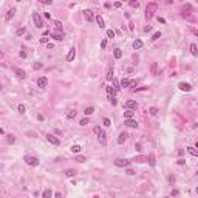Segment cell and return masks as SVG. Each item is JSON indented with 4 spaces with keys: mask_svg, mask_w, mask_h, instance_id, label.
<instances>
[{
    "mask_svg": "<svg viewBox=\"0 0 198 198\" xmlns=\"http://www.w3.org/2000/svg\"><path fill=\"white\" fill-rule=\"evenodd\" d=\"M156 9H158V5L156 3H153V2L149 3V5H147V8H146V17H147V19H152V17L155 16V12H156Z\"/></svg>",
    "mask_w": 198,
    "mask_h": 198,
    "instance_id": "6da1fadb",
    "label": "cell"
},
{
    "mask_svg": "<svg viewBox=\"0 0 198 198\" xmlns=\"http://www.w3.org/2000/svg\"><path fill=\"white\" fill-rule=\"evenodd\" d=\"M25 163L28 166H31V167H36V166H39V159L36 156H30V155H25Z\"/></svg>",
    "mask_w": 198,
    "mask_h": 198,
    "instance_id": "7a4b0ae2",
    "label": "cell"
},
{
    "mask_svg": "<svg viewBox=\"0 0 198 198\" xmlns=\"http://www.w3.org/2000/svg\"><path fill=\"white\" fill-rule=\"evenodd\" d=\"M33 22H34V25H36V28H42V26H43V22H42L40 16H39L37 12H33Z\"/></svg>",
    "mask_w": 198,
    "mask_h": 198,
    "instance_id": "3957f363",
    "label": "cell"
},
{
    "mask_svg": "<svg viewBox=\"0 0 198 198\" xmlns=\"http://www.w3.org/2000/svg\"><path fill=\"white\" fill-rule=\"evenodd\" d=\"M115 166H118V167H128V166H130V161L118 158V159H115Z\"/></svg>",
    "mask_w": 198,
    "mask_h": 198,
    "instance_id": "277c9868",
    "label": "cell"
},
{
    "mask_svg": "<svg viewBox=\"0 0 198 198\" xmlns=\"http://www.w3.org/2000/svg\"><path fill=\"white\" fill-rule=\"evenodd\" d=\"M50 36H51L53 39H56V40H62L64 39V31H59V30H54L50 33Z\"/></svg>",
    "mask_w": 198,
    "mask_h": 198,
    "instance_id": "5b68a950",
    "label": "cell"
},
{
    "mask_svg": "<svg viewBox=\"0 0 198 198\" xmlns=\"http://www.w3.org/2000/svg\"><path fill=\"white\" fill-rule=\"evenodd\" d=\"M47 85H48V79L45 78V76H42V78L37 79V87L39 88H47Z\"/></svg>",
    "mask_w": 198,
    "mask_h": 198,
    "instance_id": "8992f818",
    "label": "cell"
},
{
    "mask_svg": "<svg viewBox=\"0 0 198 198\" xmlns=\"http://www.w3.org/2000/svg\"><path fill=\"white\" fill-rule=\"evenodd\" d=\"M124 107H125L127 110H136L138 109V102L136 101H127L125 104H124Z\"/></svg>",
    "mask_w": 198,
    "mask_h": 198,
    "instance_id": "52a82bcc",
    "label": "cell"
},
{
    "mask_svg": "<svg viewBox=\"0 0 198 198\" xmlns=\"http://www.w3.org/2000/svg\"><path fill=\"white\" fill-rule=\"evenodd\" d=\"M47 139L51 142L53 146H59V144H60V139H59V138H56L54 135H50V133H48V135H47Z\"/></svg>",
    "mask_w": 198,
    "mask_h": 198,
    "instance_id": "ba28073f",
    "label": "cell"
},
{
    "mask_svg": "<svg viewBox=\"0 0 198 198\" xmlns=\"http://www.w3.org/2000/svg\"><path fill=\"white\" fill-rule=\"evenodd\" d=\"M84 17H85L87 22H93V19H94L93 11H91V9H85V11H84Z\"/></svg>",
    "mask_w": 198,
    "mask_h": 198,
    "instance_id": "9c48e42d",
    "label": "cell"
},
{
    "mask_svg": "<svg viewBox=\"0 0 198 198\" xmlns=\"http://www.w3.org/2000/svg\"><path fill=\"white\" fill-rule=\"evenodd\" d=\"M178 87H179V90H183V91H190L192 90L190 84H187V82H179Z\"/></svg>",
    "mask_w": 198,
    "mask_h": 198,
    "instance_id": "30bf717a",
    "label": "cell"
},
{
    "mask_svg": "<svg viewBox=\"0 0 198 198\" xmlns=\"http://www.w3.org/2000/svg\"><path fill=\"white\" fill-rule=\"evenodd\" d=\"M124 124H125L127 127H130V128H136V127H138V122H136L135 119H125Z\"/></svg>",
    "mask_w": 198,
    "mask_h": 198,
    "instance_id": "8fae6325",
    "label": "cell"
},
{
    "mask_svg": "<svg viewBox=\"0 0 198 198\" xmlns=\"http://www.w3.org/2000/svg\"><path fill=\"white\" fill-rule=\"evenodd\" d=\"M99 142H101V146H102V147H105V146H107V135H105L104 132H102V133L99 135Z\"/></svg>",
    "mask_w": 198,
    "mask_h": 198,
    "instance_id": "7c38bea8",
    "label": "cell"
},
{
    "mask_svg": "<svg viewBox=\"0 0 198 198\" xmlns=\"http://www.w3.org/2000/svg\"><path fill=\"white\" fill-rule=\"evenodd\" d=\"M14 73H16L17 76H19L20 79H25V78H26V73L22 70V68H14Z\"/></svg>",
    "mask_w": 198,
    "mask_h": 198,
    "instance_id": "4fadbf2b",
    "label": "cell"
},
{
    "mask_svg": "<svg viewBox=\"0 0 198 198\" xmlns=\"http://www.w3.org/2000/svg\"><path fill=\"white\" fill-rule=\"evenodd\" d=\"M74 56H76V50L71 48L70 51H68V54H67V60H68V62H71V60L74 59Z\"/></svg>",
    "mask_w": 198,
    "mask_h": 198,
    "instance_id": "5bb4252c",
    "label": "cell"
},
{
    "mask_svg": "<svg viewBox=\"0 0 198 198\" xmlns=\"http://www.w3.org/2000/svg\"><path fill=\"white\" fill-rule=\"evenodd\" d=\"M186 150H187V152H189V153L192 155V156H198V152H197V149H195V147L189 146V147H186Z\"/></svg>",
    "mask_w": 198,
    "mask_h": 198,
    "instance_id": "9a60e30c",
    "label": "cell"
},
{
    "mask_svg": "<svg viewBox=\"0 0 198 198\" xmlns=\"http://www.w3.org/2000/svg\"><path fill=\"white\" fill-rule=\"evenodd\" d=\"M133 116H135V113L132 112V110H125V112H124V118H125V119H133Z\"/></svg>",
    "mask_w": 198,
    "mask_h": 198,
    "instance_id": "2e32d148",
    "label": "cell"
},
{
    "mask_svg": "<svg viewBox=\"0 0 198 198\" xmlns=\"http://www.w3.org/2000/svg\"><path fill=\"white\" fill-rule=\"evenodd\" d=\"M142 45H144V43H142V40L136 39V40L133 42V48H135V50H139V48H142Z\"/></svg>",
    "mask_w": 198,
    "mask_h": 198,
    "instance_id": "e0dca14e",
    "label": "cell"
},
{
    "mask_svg": "<svg viewBox=\"0 0 198 198\" xmlns=\"http://www.w3.org/2000/svg\"><path fill=\"white\" fill-rule=\"evenodd\" d=\"M125 138H127V133H121L119 136H118V144H124V141H125Z\"/></svg>",
    "mask_w": 198,
    "mask_h": 198,
    "instance_id": "ac0fdd59",
    "label": "cell"
},
{
    "mask_svg": "<svg viewBox=\"0 0 198 198\" xmlns=\"http://www.w3.org/2000/svg\"><path fill=\"white\" fill-rule=\"evenodd\" d=\"M12 16H14V9H9V11L5 14V20H6V22H9V20L12 19Z\"/></svg>",
    "mask_w": 198,
    "mask_h": 198,
    "instance_id": "d6986e66",
    "label": "cell"
},
{
    "mask_svg": "<svg viewBox=\"0 0 198 198\" xmlns=\"http://www.w3.org/2000/svg\"><path fill=\"white\" fill-rule=\"evenodd\" d=\"M76 115H78V112H76V110H70V112L67 113V118H68V119H74Z\"/></svg>",
    "mask_w": 198,
    "mask_h": 198,
    "instance_id": "ffe728a7",
    "label": "cell"
},
{
    "mask_svg": "<svg viewBox=\"0 0 198 198\" xmlns=\"http://www.w3.org/2000/svg\"><path fill=\"white\" fill-rule=\"evenodd\" d=\"M133 161L135 163H139V164H141V163H147V156H136Z\"/></svg>",
    "mask_w": 198,
    "mask_h": 198,
    "instance_id": "44dd1931",
    "label": "cell"
},
{
    "mask_svg": "<svg viewBox=\"0 0 198 198\" xmlns=\"http://www.w3.org/2000/svg\"><path fill=\"white\" fill-rule=\"evenodd\" d=\"M81 149H82V147L79 146V144H74V146H71V152H73V153H79V152H81Z\"/></svg>",
    "mask_w": 198,
    "mask_h": 198,
    "instance_id": "7402d4cb",
    "label": "cell"
},
{
    "mask_svg": "<svg viewBox=\"0 0 198 198\" xmlns=\"http://www.w3.org/2000/svg\"><path fill=\"white\" fill-rule=\"evenodd\" d=\"M113 54H115V57H116V59H121V57H122V51H121L119 48H115Z\"/></svg>",
    "mask_w": 198,
    "mask_h": 198,
    "instance_id": "603a6c76",
    "label": "cell"
},
{
    "mask_svg": "<svg viewBox=\"0 0 198 198\" xmlns=\"http://www.w3.org/2000/svg\"><path fill=\"white\" fill-rule=\"evenodd\" d=\"M96 22H97V25L101 26V28H104V26H105V23H104V19H102L101 16H97V17H96Z\"/></svg>",
    "mask_w": 198,
    "mask_h": 198,
    "instance_id": "cb8c5ba5",
    "label": "cell"
},
{
    "mask_svg": "<svg viewBox=\"0 0 198 198\" xmlns=\"http://www.w3.org/2000/svg\"><path fill=\"white\" fill-rule=\"evenodd\" d=\"M42 198H51V190H50V189H45L43 194H42Z\"/></svg>",
    "mask_w": 198,
    "mask_h": 198,
    "instance_id": "d4e9b609",
    "label": "cell"
},
{
    "mask_svg": "<svg viewBox=\"0 0 198 198\" xmlns=\"http://www.w3.org/2000/svg\"><path fill=\"white\" fill-rule=\"evenodd\" d=\"M147 163H149L150 166H155V163H156V161H155V156H153V155L147 156Z\"/></svg>",
    "mask_w": 198,
    "mask_h": 198,
    "instance_id": "484cf974",
    "label": "cell"
},
{
    "mask_svg": "<svg viewBox=\"0 0 198 198\" xmlns=\"http://www.w3.org/2000/svg\"><path fill=\"white\" fill-rule=\"evenodd\" d=\"M93 112H94V109H93V107H87V109L84 110V113H85V116H90V115H91V113H93Z\"/></svg>",
    "mask_w": 198,
    "mask_h": 198,
    "instance_id": "4316f807",
    "label": "cell"
},
{
    "mask_svg": "<svg viewBox=\"0 0 198 198\" xmlns=\"http://www.w3.org/2000/svg\"><path fill=\"white\" fill-rule=\"evenodd\" d=\"M65 175H67V176H74V175H76V170H73V169H68V170H65Z\"/></svg>",
    "mask_w": 198,
    "mask_h": 198,
    "instance_id": "83f0119b",
    "label": "cell"
},
{
    "mask_svg": "<svg viewBox=\"0 0 198 198\" xmlns=\"http://www.w3.org/2000/svg\"><path fill=\"white\" fill-rule=\"evenodd\" d=\"M102 124H104L105 127H110V125H112V121H110L109 118H104V119H102Z\"/></svg>",
    "mask_w": 198,
    "mask_h": 198,
    "instance_id": "f1b7e54d",
    "label": "cell"
},
{
    "mask_svg": "<svg viewBox=\"0 0 198 198\" xmlns=\"http://www.w3.org/2000/svg\"><path fill=\"white\" fill-rule=\"evenodd\" d=\"M54 26H56V30L62 31V22H60V20H56V22H54Z\"/></svg>",
    "mask_w": 198,
    "mask_h": 198,
    "instance_id": "f546056e",
    "label": "cell"
},
{
    "mask_svg": "<svg viewBox=\"0 0 198 198\" xmlns=\"http://www.w3.org/2000/svg\"><path fill=\"white\" fill-rule=\"evenodd\" d=\"M128 84H130V81H128V79H122V81H121V87H124V88H125V87H128Z\"/></svg>",
    "mask_w": 198,
    "mask_h": 198,
    "instance_id": "4dcf8cb0",
    "label": "cell"
},
{
    "mask_svg": "<svg viewBox=\"0 0 198 198\" xmlns=\"http://www.w3.org/2000/svg\"><path fill=\"white\" fill-rule=\"evenodd\" d=\"M107 93H109V96H115V88L113 87H107Z\"/></svg>",
    "mask_w": 198,
    "mask_h": 198,
    "instance_id": "1f68e13d",
    "label": "cell"
},
{
    "mask_svg": "<svg viewBox=\"0 0 198 198\" xmlns=\"http://www.w3.org/2000/svg\"><path fill=\"white\" fill-rule=\"evenodd\" d=\"M130 6L138 9V8H139V2H136V0H132V2H130Z\"/></svg>",
    "mask_w": 198,
    "mask_h": 198,
    "instance_id": "d6a6232c",
    "label": "cell"
},
{
    "mask_svg": "<svg viewBox=\"0 0 198 198\" xmlns=\"http://www.w3.org/2000/svg\"><path fill=\"white\" fill-rule=\"evenodd\" d=\"M190 53L194 54V56H197V45H195V43L190 45Z\"/></svg>",
    "mask_w": 198,
    "mask_h": 198,
    "instance_id": "836d02e7",
    "label": "cell"
},
{
    "mask_svg": "<svg viewBox=\"0 0 198 198\" xmlns=\"http://www.w3.org/2000/svg\"><path fill=\"white\" fill-rule=\"evenodd\" d=\"M76 161H78V163H85L87 158H85V156H82V155H79V156H76Z\"/></svg>",
    "mask_w": 198,
    "mask_h": 198,
    "instance_id": "e575fe53",
    "label": "cell"
},
{
    "mask_svg": "<svg viewBox=\"0 0 198 198\" xmlns=\"http://www.w3.org/2000/svg\"><path fill=\"white\" fill-rule=\"evenodd\" d=\"M93 132H94V133H96V135H97V136H99V135H101V133H102V128H101V127H99V125H96V127H94V128H93Z\"/></svg>",
    "mask_w": 198,
    "mask_h": 198,
    "instance_id": "d590c367",
    "label": "cell"
},
{
    "mask_svg": "<svg viewBox=\"0 0 198 198\" xmlns=\"http://www.w3.org/2000/svg\"><path fill=\"white\" fill-rule=\"evenodd\" d=\"M113 79V68H110L109 73H107V81H112Z\"/></svg>",
    "mask_w": 198,
    "mask_h": 198,
    "instance_id": "8d00e7d4",
    "label": "cell"
},
{
    "mask_svg": "<svg viewBox=\"0 0 198 198\" xmlns=\"http://www.w3.org/2000/svg\"><path fill=\"white\" fill-rule=\"evenodd\" d=\"M159 37H161V33H159V31H156V33H155L153 36H152V40H158Z\"/></svg>",
    "mask_w": 198,
    "mask_h": 198,
    "instance_id": "74e56055",
    "label": "cell"
},
{
    "mask_svg": "<svg viewBox=\"0 0 198 198\" xmlns=\"http://www.w3.org/2000/svg\"><path fill=\"white\" fill-rule=\"evenodd\" d=\"M79 124H81V125H82V127H84V125H87V124H90V121H88V118H84V119H81V122H79Z\"/></svg>",
    "mask_w": 198,
    "mask_h": 198,
    "instance_id": "f35d334b",
    "label": "cell"
},
{
    "mask_svg": "<svg viewBox=\"0 0 198 198\" xmlns=\"http://www.w3.org/2000/svg\"><path fill=\"white\" fill-rule=\"evenodd\" d=\"M25 33H26V30H25V28H19L16 34H17V36H22V34H25Z\"/></svg>",
    "mask_w": 198,
    "mask_h": 198,
    "instance_id": "ab89813d",
    "label": "cell"
},
{
    "mask_svg": "<svg viewBox=\"0 0 198 198\" xmlns=\"http://www.w3.org/2000/svg\"><path fill=\"white\" fill-rule=\"evenodd\" d=\"M12 142H16V136H8V144H12Z\"/></svg>",
    "mask_w": 198,
    "mask_h": 198,
    "instance_id": "60d3db41",
    "label": "cell"
},
{
    "mask_svg": "<svg viewBox=\"0 0 198 198\" xmlns=\"http://www.w3.org/2000/svg\"><path fill=\"white\" fill-rule=\"evenodd\" d=\"M149 112H150V115H156V113H158V109H156V107H152Z\"/></svg>",
    "mask_w": 198,
    "mask_h": 198,
    "instance_id": "b9f144b4",
    "label": "cell"
},
{
    "mask_svg": "<svg viewBox=\"0 0 198 198\" xmlns=\"http://www.w3.org/2000/svg\"><path fill=\"white\" fill-rule=\"evenodd\" d=\"M107 36H109V37H115V31L109 30V31H107Z\"/></svg>",
    "mask_w": 198,
    "mask_h": 198,
    "instance_id": "7bdbcfd3",
    "label": "cell"
},
{
    "mask_svg": "<svg viewBox=\"0 0 198 198\" xmlns=\"http://www.w3.org/2000/svg\"><path fill=\"white\" fill-rule=\"evenodd\" d=\"M109 99H110V102H112V105H116V99H115V96H109Z\"/></svg>",
    "mask_w": 198,
    "mask_h": 198,
    "instance_id": "ee69618b",
    "label": "cell"
},
{
    "mask_svg": "<svg viewBox=\"0 0 198 198\" xmlns=\"http://www.w3.org/2000/svg\"><path fill=\"white\" fill-rule=\"evenodd\" d=\"M42 67H43V65H42V64H37V62L34 64V70H40Z\"/></svg>",
    "mask_w": 198,
    "mask_h": 198,
    "instance_id": "f6af8a7d",
    "label": "cell"
},
{
    "mask_svg": "<svg viewBox=\"0 0 198 198\" xmlns=\"http://www.w3.org/2000/svg\"><path fill=\"white\" fill-rule=\"evenodd\" d=\"M40 43H48V37H40Z\"/></svg>",
    "mask_w": 198,
    "mask_h": 198,
    "instance_id": "bcb514c9",
    "label": "cell"
},
{
    "mask_svg": "<svg viewBox=\"0 0 198 198\" xmlns=\"http://www.w3.org/2000/svg\"><path fill=\"white\" fill-rule=\"evenodd\" d=\"M19 112H20V113H25V105H23V104L19 105Z\"/></svg>",
    "mask_w": 198,
    "mask_h": 198,
    "instance_id": "7dc6e473",
    "label": "cell"
},
{
    "mask_svg": "<svg viewBox=\"0 0 198 198\" xmlns=\"http://www.w3.org/2000/svg\"><path fill=\"white\" fill-rule=\"evenodd\" d=\"M169 183H170V184H173V183H175V176H173V175H170V176H169Z\"/></svg>",
    "mask_w": 198,
    "mask_h": 198,
    "instance_id": "c3c4849f",
    "label": "cell"
},
{
    "mask_svg": "<svg viewBox=\"0 0 198 198\" xmlns=\"http://www.w3.org/2000/svg\"><path fill=\"white\" fill-rule=\"evenodd\" d=\"M113 6H115V8H121V6H122V3H121V2H115Z\"/></svg>",
    "mask_w": 198,
    "mask_h": 198,
    "instance_id": "681fc988",
    "label": "cell"
},
{
    "mask_svg": "<svg viewBox=\"0 0 198 198\" xmlns=\"http://www.w3.org/2000/svg\"><path fill=\"white\" fill-rule=\"evenodd\" d=\"M135 85H136V81H130V84H128V87H132V88L135 90Z\"/></svg>",
    "mask_w": 198,
    "mask_h": 198,
    "instance_id": "f907efd6",
    "label": "cell"
},
{
    "mask_svg": "<svg viewBox=\"0 0 198 198\" xmlns=\"http://www.w3.org/2000/svg\"><path fill=\"white\" fill-rule=\"evenodd\" d=\"M176 163H178L179 166H183V164H186V159H183V158H181V159H178Z\"/></svg>",
    "mask_w": 198,
    "mask_h": 198,
    "instance_id": "816d5d0a",
    "label": "cell"
},
{
    "mask_svg": "<svg viewBox=\"0 0 198 198\" xmlns=\"http://www.w3.org/2000/svg\"><path fill=\"white\" fill-rule=\"evenodd\" d=\"M105 47H107V40H105V39H104V40L101 42V48H105Z\"/></svg>",
    "mask_w": 198,
    "mask_h": 198,
    "instance_id": "f5cc1de1",
    "label": "cell"
},
{
    "mask_svg": "<svg viewBox=\"0 0 198 198\" xmlns=\"http://www.w3.org/2000/svg\"><path fill=\"white\" fill-rule=\"evenodd\" d=\"M135 147H136V150H138V152H141V150H142V146H141V144H139V142H138V144H136V146H135Z\"/></svg>",
    "mask_w": 198,
    "mask_h": 198,
    "instance_id": "db71d44e",
    "label": "cell"
},
{
    "mask_svg": "<svg viewBox=\"0 0 198 198\" xmlns=\"http://www.w3.org/2000/svg\"><path fill=\"white\" fill-rule=\"evenodd\" d=\"M42 3H43V5H51L53 2H51V0H42Z\"/></svg>",
    "mask_w": 198,
    "mask_h": 198,
    "instance_id": "11a10c76",
    "label": "cell"
},
{
    "mask_svg": "<svg viewBox=\"0 0 198 198\" xmlns=\"http://www.w3.org/2000/svg\"><path fill=\"white\" fill-rule=\"evenodd\" d=\"M178 195H179V192L176 190V189H175V190H172V197H178Z\"/></svg>",
    "mask_w": 198,
    "mask_h": 198,
    "instance_id": "9f6ffc18",
    "label": "cell"
},
{
    "mask_svg": "<svg viewBox=\"0 0 198 198\" xmlns=\"http://www.w3.org/2000/svg\"><path fill=\"white\" fill-rule=\"evenodd\" d=\"M150 30H152V26H150V25L149 26H144V33H149Z\"/></svg>",
    "mask_w": 198,
    "mask_h": 198,
    "instance_id": "6f0895ef",
    "label": "cell"
},
{
    "mask_svg": "<svg viewBox=\"0 0 198 198\" xmlns=\"http://www.w3.org/2000/svg\"><path fill=\"white\" fill-rule=\"evenodd\" d=\"M152 73H153V74L156 73V64H153V65H152Z\"/></svg>",
    "mask_w": 198,
    "mask_h": 198,
    "instance_id": "680465c9",
    "label": "cell"
},
{
    "mask_svg": "<svg viewBox=\"0 0 198 198\" xmlns=\"http://www.w3.org/2000/svg\"><path fill=\"white\" fill-rule=\"evenodd\" d=\"M19 54H20V57H23V59H25V57H26V51H20Z\"/></svg>",
    "mask_w": 198,
    "mask_h": 198,
    "instance_id": "91938a15",
    "label": "cell"
},
{
    "mask_svg": "<svg viewBox=\"0 0 198 198\" xmlns=\"http://www.w3.org/2000/svg\"><path fill=\"white\" fill-rule=\"evenodd\" d=\"M127 175H135V172L132 170V169H127Z\"/></svg>",
    "mask_w": 198,
    "mask_h": 198,
    "instance_id": "94428289",
    "label": "cell"
},
{
    "mask_svg": "<svg viewBox=\"0 0 198 198\" xmlns=\"http://www.w3.org/2000/svg\"><path fill=\"white\" fill-rule=\"evenodd\" d=\"M54 197H56V198H62V194H60V192H56V194H54Z\"/></svg>",
    "mask_w": 198,
    "mask_h": 198,
    "instance_id": "6125c7cd",
    "label": "cell"
},
{
    "mask_svg": "<svg viewBox=\"0 0 198 198\" xmlns=\"http://www.w3.org/2000/svg\"><path fill=\"white\" fill-rule=\"evenodd\" d=\"M158 22H159V23H166V20L163 19V17H158Z\"/></svg>",
    "mask_w": 198,
    "mask_h": 198,
    "instance_id": "be15d7a7",
    "label": "cell"
},
{
    "mask_svg": "<svg viewBox=\"0 0 198 198\" xmlns=\"http://www.w3.org/2000/svg\"><path fill=\"white\" fill-rule=\"evenodd\" d=\"M3 133H5V132H3V128L0 127V135H3Z\"/></svg>",
    "mask_w": 198,
    "mask_h": 198,
    "instance_id": "e7e4bbea",
    "label": "cell"
},
{
    "mask_svg": "<svg viewBox=\"0 0 198 198\" xmlns=\"http://www.w3.org/2000/svg\"><path fill=\"white\" fill-rule=\"evenodd\" d=\"M167 198H169V197H167Z\"/></svg>",
    "mask_w": 198,
    "mask_h": 198,
    "instance_id": "03108f58",
    "label": "cell"
}]
</instances>
